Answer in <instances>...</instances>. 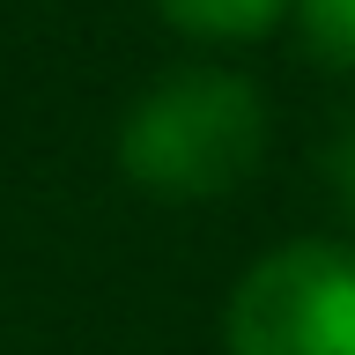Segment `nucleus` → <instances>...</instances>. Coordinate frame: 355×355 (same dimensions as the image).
<instances>
[{
	"label": "nucleus",
	"instance_id": "obj_1",
	"mask_svg": "<svg viewBox=\"0 0 355 355\" xmlns=\"http://www.w3.org/2000/svg\"><path fill=\"white\" fill-rule=\"evenodd\" d=\"M266 96L230 67H178L126 111L119 163L155 200H222L259 171Z\"/></svg>",
	"mask_w": 355,
	"mask_h": 355
},
{
	"label": "nucleus",
	"instance_id": "obj_5",
	"mask_svg": "<svg viewBox=\"0 0 355 355\" xmlns=\"http://www.w3.org/2000/svg\"><path fill=\"white\" fill-rule=\"evenodd\" d=\"M326 178H333V200H340V215L355 222V111L340 119V133L326 141Z\"/></svg>",
	"mask_w": 355,
	"mask_h": 355
},
{
	"label": "nucleus",
	"instance_id": "obj_3",
	"mask_svg": "<svg viewBox=\"0 0 355 355\" xmlns=\"http://www.w3.org/2000/svg\"><path fill=\"white\" fill-rule=\"evenodd\" d=\"M155 8L193 37H259L288 15V0H155Z\"/></svg>",
	"mask_w": 355,
	"mask_h": 355
},
{
	"label": "nucleus",
	"instance_id": "obj_4",
	"mask_svg": "<svg viewBox=\"0 0 355 355\" xmlns=\"http://www.w3.org/2000/svg\"><path fill=\"white\" fill-rule=\"evenodd\" d=\"M296 22H304V44L318 52L326 67L355 74V0H288Z\"/></svg>",
	"mask_w": 355,
	"mask_h": 355
},
{
	"label": "nucleus",
	"instance_id": "obj_2",
	"mask_svg": "<svg viewBox=\"0 0 355 355\" xmlns=\"http://www.w3.org/2000/svg\"><path fill=\"white\" fill-rule=\"evenodd\" d=\"M230 355H355V244L304 237L266 252L222 311Z\"/></svg>",
	"mask_w": 355,
	"mask_h": 355
}]
</instances>
